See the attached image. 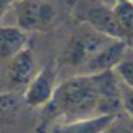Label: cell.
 <instances>
[{
	"mask_svg": "<svg viewBox=\"0 0 133 133\" xmlns=\"http://www.w3.org/2000/svg\"><path fill=\"white\" fill-rule=\"evenodd\" d=\"M102 133H133V118L123 110L112 118Z\"/></svg>",
	"mask_w": 133,
	"mask_h": 133,
	"instance_id": "10",
	"label": "cell"
},
{
	"mask_svg": "<svg viewBox=\"0 0 133 133\" xmlns=\"http://www.w3.org/2000/svg\"><path fill=\"white\" fill-rule=\"evenodd\" d=\"M1 61L9 62L22 50H25L29 44V35L18 26H1Z\"/></svg>",
	"mask_w": 133,
	"mask_h": 133,
	"instance_id": "8",
	"label": "cell"
},
{
	"mask_svg": "<svg viewBox=\"0 0 133 133\" xmlns=\"http://www.w3.org/2000/svg\"><path fill=\"white\" fill-rule=\"evenodd\" d=\"M131 1H133V0H131Z\"/></svg>",
	"mask_w": 133,
	"mask_h": 133,
	"instance_id": "14",
	"label": "cell"
},
{
	"mask_svg": "<svg viewBox=\"0 0 133 133\" xmlns=\"http://www.w3.org/2000/svg\"><path fill=\"white\" fill-rule=\"evenodd\" d=\"M120 96H122L123 110L133 118V89L128 87L122 79H120Z\"/></svg>",
	"mask_w": 133,
	"mask_h": 133,
	"instance_id": "12",
	"label": "cell"
},
{
	"mask_svg": "<svg viewBox=\"0 0 133 133\" xmlns=\"http://www.w3.org/2000/svg\"><path fill=\"white\" fill-rule=\"evenodd\" d=\"M128 48L129 46L125 40L115 39L89 61L82 70L80 75H92L109 70H115L116 66L125 58Z\"/></svg>",
	"mask_w": 133,
	"mask_h": 133,
	"instance_id": "7",
	"label": "cell"
},
{
	"mask_svg": "<svg viewBox=\"0 0 133 133\" xmlns=\"http://www.w3.org/2000/svg\"><path fill=\"white\" fill-rule=\"evenodd\" d=\"M57 69L53 63H48L43 67L35 79L31 82V84L23 92V99L25 103L32 109L44 107L46 106L57 89Z\"/></svg>",
	"mask_w": 133,
	"mask_h": 133,
	"instance_id": "6",
	"label": "cell"
},
{
	"mask_svg": "<svg viewBox=\"0 0 133 133\" xmlns=\"http://www.w3.org/2000/svg\"><path fill=\"white\" fill-rule=\"evenodd\" d=\"M115 115H97L53 125L48 133H102Z\"/></svg>",
	"mask_w": 133,
	"mask_h": 133,
	"instance_id": "9",
	"label": "cell"
},
{
	"mask_svg": "<svg viewBox=\"0 0 133 133\" xmlns=\"http://www.w3.org/2000/svg\"><path fill=\"white\" fill-rule=\"evenodd\" d=\"M1 1V16H4L9 9H12L17 0H0Z\"/></svg>",
	"mask_w": 133,
	"mask_h": 133,
	"instance_id": "13",
	"label": "cell"
},
{
	"mask_svg": "<svg viewBox=\"0 0 133 133\" xmlns=\"http://www.w3.org/2000/svg\"><path fill=\"white\" fill-rule=\"evenodd\" d=\"M115 39L116 38L105 35L83 23L74 31L65 45L61 56V63L62 66L72 69L75 75H80L82 70L89 61Z\"/></svg>",
	"mask_w": 133,
	"mask_h": 133,
	"instance_id": "2",
	"label": "cell"
},
{
	"mask_svg": "<svg viewBox=\"0 0 133 133\" xmlns=\"http://www.w3.org/2000/svg\"><path fill=\"white\" fill-rule=\"evenodd\" d=\"M74 16L94 30L111 38L122 39L115 8L103 0H78L74 4Z\"/></svg>",
	"mask_w": 133,
	"mask_h": 133,
	"instance_id": "3",
	"label": "cell"
},
{
	"mask_svg": "<svg viewBox=\"0 0 133 133\" xmlns=\"http://www.w3.org/2000/svg\"><path fill=\"white\" fill-rule=\"evenodd\" d=\"M40 70L38 69L36 57L30 46L17 54L8 62L6 87L9 93L25 92Z\"/></svg>",
	"mask_w": 133,
	"mask_h": 133,
	"instance_id": "5",
	"label": "cell"
},
{
	"mask_svg": "<svg viewBox=\"0 0 133 133\" xmlns=\"http://www.w3.org/2000/svg\"><path fill=\"white\" fill-rule=\"evenodd\" d=\"M16 26L23 31H42L56 18V8L48 0H17L14 6Z\"/></svg>",
	"mask_w": 133,
	"mask_h": 133,
	"instance_id": "4",
	"label": "cell"
},
{
	"mask_svg": "<svg viewBox=\"0 0 133 133\" xmlns=\"http://www.w3.org/2000/svg\"><path fill=\"white\" fill-rule=\"evenodd\" d=\"M99 99L93 75H72L57 87L52 101L43 107L36 132L48 133L56 124L99 115Z\"/></svg>",
	"mask_w": 133,
	"mask_h": 133,
	"instance_id": "1",
	"label": "cell"
},
{
	"mask_svg": "<svg viewBox=\"0 0 133 133\" xmlns=\"http://www.w3.org/2000/svg\"><path fill=\"white\" fill-rule=\"evenodd\" d=\"M119 78L133 89V58H124L115 69Z\"/></svg>",
	"mask_w": 133,
	"mask_h": 133,
	"instance_id": "11",
	"label": "cell"
}]
</instances>
